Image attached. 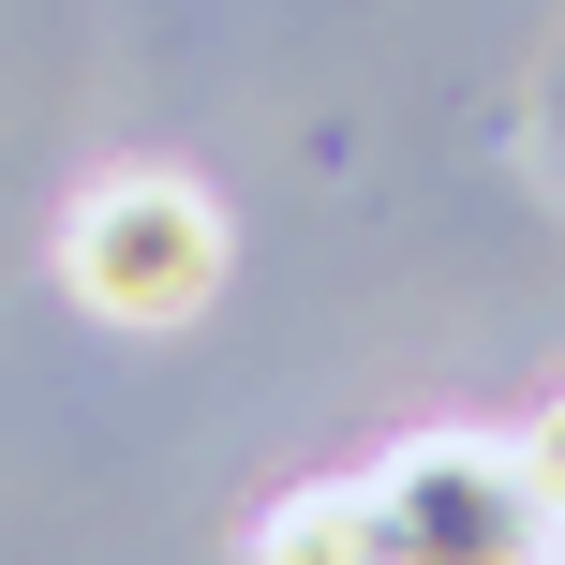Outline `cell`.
<instances>
[{
  "label": "cell",
  "instance_id": "6da1fadb",
  "mask_svg": "<svg viewBox=\"0 0 565 565\" xmlns=\"http://www.w3.org/2000/svg\"><path fill=\"white\" fill-rule=\"evenodd\" d=\"M60 282H75L105 328H194V312L224 298V209L179 164H119V179H89L75 224H60Z\"/></svg>",
  "mask_w": 565,
  "mask_h": 565
},
{
  "label": "cell",
  "instance_id": "3957f363",
  "mask_svg": "<svg viewBox=\"0 0 565 565\" xmlns=\"http://www.w3.org/2000/svg\"><path fill=\"white\" fill-rule=\"evenodd\" d=\"M254 551H268V565H342V551H387V507H372V477H342V491H282V507L254 521Z\"/></svg>",
  "mask_w": 565,
  "mask_h": 565
},
{
  "label": "cell",
  "instance_id": "277c9868",
  "mask_svg": "<svg viewBox=\"0 0 565 565\" xmlns=\"http://www.w3.org/2000/svg\"><path fill=\"white\" fill-rule=\"evenodd\" d=\"M521 461H536V507H551V551H565V402L521 431Z\"/></svg>",
  "mask_w": 565,
  "mask_h": 565
},
{
  "label": "cell",
  "instance_id": "7a4b0ae2",
  "mask_svg": "<svg viewBox=\"0 0 565 565\" xmlns=\"http://www.w3.org/2000/svg\"><path fill=\"white\" fill-rule=\"evenodd\" d=\"M372 507H387V551H551L536 461L477 431H417L402 461H372Z\"/></svg>",
  "mask_w": 565,
  "mask_h": 565
}]
</instances>
